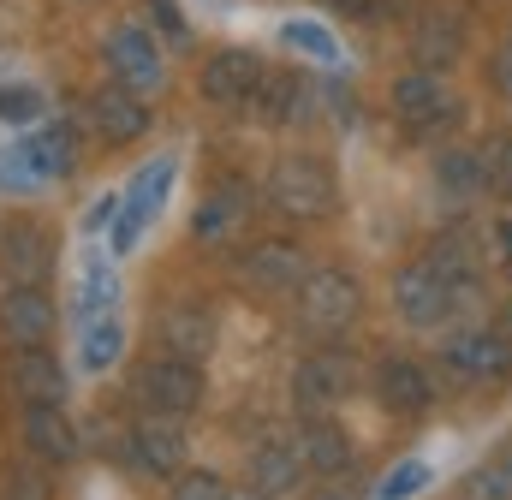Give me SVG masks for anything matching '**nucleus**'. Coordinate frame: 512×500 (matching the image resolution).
Returning a JSON list of instances; mask_svg holds the SVG:
<instances>
[{"mask_svg": "<svg viewBox=\"0 0 512 500\" xmlns=\"http://www.w3.org/2000/svg\"><path fill=\"white\" fill-rule=\"evenodd\" d=\"M340 203V185H334V167L310 149L298 155H274L268 173H262V209L292 221V227H310V221H328Z\"/></svg>", "mask_w": 512, "mask_h": 500, "instance_id": "nucleus-1", "label": "nucleus"}, {"mask_svg": "<svg viewBox=\"0 0 512 500\" xmlns=\"http://www.w3.org/2000/svg\"><path fill=\"white\" fill-rule=\"evenodd\" d=\"M364 316V286L346 268H310L292 292V322L310 340H340Z\"/></svg>", "mask_w": 512, "mask_h": 500, "instance_id": "nucleus-2", "label": "nucleus"}, {"mask_svg": "<svg viewBox=\"0 0 512 500\" xmlns=\"http://www.w3.org/2000/svg\"><path fill=\"white\" fill-rule=\"evenodd\" d=\"M393 310H399V322L417 328V334H447V328L465 316V298H459L429 262H405V268L393 274Z\"/></svg>", "mask_w": 512, "mask_h": 500, "instance_id": "nucleus-3", "label": "nucleus"}, {"mask_svg": "<svg viewBox=\"0 0 512 500\" xmlns=\"http://www.w3.org/2000/svg\"><path fill=\"white\" fill-rule=\"evenodd\" d=\"M459 96L447 90V72H423V66H411V72H399L393 78V120L405 137H435V131H453L459 125Z\"/></svg>", "mask_w": 512, "mask_h": 500, "instance_id": "nucleus-4", "label": "nucleus"}, {"mask_svg": "<svg viewBox=\"0 0 512 500\" xmlns=\"http://www.w3.org/2000/svg\"><path fill=\"white\" fill-rule=\"evenodd\" d=\"M441 370L453 375V381H465V387H495V381H507L512 375V340L501 328H447L441 334Z\"/></svg>", "mask_w": 512, "mask_h": 500, "instance_id": "nucleus-5", "label": "nucleus"}, {"mask_svg": "<svg viewBox=\"0 0 512 500\" xmlns=\"http://www.w3.org/2000/svg\"><path fill=\"white\" fill-rule=\"evenodd\" d=\"M131 393H137V405L143 411H161V417H197L203 411V364H185V358H149V364H137L131 375Z\"/></svg>", "mask_w": 512, "mask_h": 500, "instance_id": "nucleus-6", "label": "nucleus"}, {"mask_svg": "<svg viewBox=\"0 0 512 500\" xmlns=\"http://www.w3.org/2000/svg\"><path fill=\"white\" fill-rule=\"evenodd\" d=\"M78 167V143H72V125H54L18 149L0 155V191H42L54 179H66Z\"/></svg>", "mask_w": 512, "mask_h": 500, "instance_id": "nucleus-7", "label": "nucleus"}, {"mask_svg": "<svg viewBox=\"0 0 512 500\" xmlns=\"http://www.w3.org/2000/svg\"><path fill=\"white\" fill-rule=\"evenodd\" d=\"M245 114H251L256 125H274V131H280V125H304L316 114V84H310V72H304V66H262Z\"/></svg>", "mask_w": 512, "mask_h": 500, "instance_id": "nucleus-8", "label": "nucleus"}, {"mask_svg": "<svg viewBox=\"0 0 512 500\" xmlns=\"http://www.w3.org/2000/svg\"><path fill=\"white\" fill-rule=\"evenodd\" d=\"M120 447H126L131 471H143V477H179L185 471V417L143 411L120 435Z\"/></svg>", "mask_w": 512, "mask_h": 500, "instance_id": "nucleus-9", "label": "nucleus"}, {"mask_svg": "<svg viewBox=\"0 0 512 500\" xmlns=\"http://www.w3.org/2000/svg\"><path fill=\"white\" fill-rule=\"evenodd\" d=\"M352 352L346 346H322V352H310L298 370H292V405H298V417H328L346 393H352Z\"/></svg>", "mask_w": 512, "mask_h": 500, "instance_id": "nucleus-10", "label": "nucleus"}, {"mask_svg": "<svg viewBox=\"0 0 512 500\" xmlns=\"http://www.w3.org/2000/svg\"><path fill=\"white\" fill-rule=\"evenodd\" d=\"M54 262H60V245H54L48 227H36V221H6L0 227V280L6 286H48Z\"/></svg>", "mask_w": 512, "mask_h": 500, "instance_id": "nucleus-11", "label": "nucleus"}, {"mask_svg": "<svg viewBox=\"0 0 512 500\" xmlns=\"http://www.w3.org/2000/svg\"><path fill=\"white\" fill-rule=\"evenodd\" d=\"M465 48H471V24H465L453 6H435V12H423V18H411V36H405L411 66H423V72H453V66L465 60Z\"/></svg>", "mask_w": 512, "mask_h": 500, "instance_id": "nucleus-12", "label": "nucleus"}, {"mask_svg": "<svg viewBox=\"0 0 512 500\" xmlns=\"http://www.w3.org/2000/svg\"><path fill=\"white\" fill-rule=\"evenodd\" d=\"M54 328H60V304H54L48 286H6V292H0V340H6L12 352L48 346Z\"/></svg>", "mask_w": 512, "mask_h": 500, "instance_id": "nucleus-13", "label": "nucleus"}, {"mask_svg": "<svg viewBox=\"0 0 512 500\" xmlns=\"http://www.w3.org/2000/svg\"><path fill=\"white\" fill-rule=\"evenodd\" d=\"M155 346H161L167 358L203 364V358L215 352V310H209L203 298H173V304H161V316H155Z\"/></svg>", "mask_w": 512, "mask_h": 500, "instance_id": "nucleus-14", "label": "nucleus"}, {"mask_svg": "<svg viewBox=\"0 0 512 500\" xmlns=\"http://www.w3.org/2000/svg\"><path fill=\"white\" fill-rule=\"evenodd\" d=\"M370 387H376V405L387 417H429L435 411V375L417 358H382L370 370Z\"/></svg>", "mask_w": 512, "mask_h": 500, "instance_id": "nucleus-15", "label": "nucleus"}, {"mask_svg": "<svg viewBox=\"0 0 512 500\" xmlns=\"http://www.w3.org/2000/svg\"><path fill=\"white\" fill-rule=\"evenodd\" d=\"M310 274V256L298 239H256L239 256V280L251 292H298V280Z\"/></svg>", "mask_w": 512, "mask_h": 500, "instance_id": "nucleus-16", "label": "nucleus"}, {"mask_svg": "<svg viewBox=\"0 0 512 500\" xmlns=\"http://www.w3.org/2000/svg\"><path fill=\"white\" fill-rule=\"evenodd\" d=\"M84 114H90V131L102 137V143H137L149 125H155V114H149V102L137 96V90H126V84H102V90H90V102H84Z\"/></svg>", "mask_w": 512, "mask_h": 500, "instance_id": "nucleus-17", "label": "nucleus"}, {"mask_svg": "<svg viewBox=\"0 0 512 500\" xmlns=\"http://www.w3.org/2000/svg\"><path fill=\"white\" fill-rule=\"evenodd\" d=\"M108 66H114V84H126V90H161L167 84V66H161V48L149 42V30L143 24H120V30H108Z\"/></svg>", "mask_w": 512, "mask_h": 500, "instance_id": "nucleus-18", "label": "nucleus"}, {"mask_svg": "<svg viewBox=\"0 0 512 500\" xmlns=\"http://www.w3.org/2000/svg\"><path fill=\"white\" fill-rule=\"evenodd\" d=\"M18 435H24V447H30L36 465H72V459L84 453V435L72 429L66 405H24Z\"/></svg>", "mask_w": 512, "mask_h": 500, "instance_id": "nucleus-19", "label": "nucleus"}, {"mask_svg": "<svg viewBox=\"0 0 512 500\" xmlns=\"http://www.w3.org/2000/svg\"><path fill=\"white\" fill-rule=\"evenodd\" d=\"M423 262L465 298V310H477L483 304V256H477V239L465 233V227H453V233H441L435 245L423 250Z\"/></svg>", "mask_w": 512, "mask_h": 500, "instance_id": "nucleus-20", "label": "nucleus"}, {"mask_svg": "<svg viewBox=\"0 0 512 500\" xmlns=\"http://www.w3.org/2000/svg\"><path fill=\"white\" fill-rule=\"evenodd\" d=\"M256 78H262V60H256L251 48H221V54H209L197 90H203L209 108H245L251 90H256Z\"/></svg>", "mask_w": 512, "mask_h": 500, "instance_id": "nucleus-21", "label": "nucleus"}, {"mask_svg": "<svg viewBox=\"0 0 512 500\" xmlns=\"http://www.w3.org/2000/svg\"><path fill=\"white\" fill-rule=\"evenodd\" d=\"M173 173H179V155H161L149 173H137L126 191V215H120V233H114V250L126 256L131 245H137V233H143V221H155L161 215V203H167V191H173Z\"/></svg>", "mask_w": 512, "mask_h": 500, "instance_id": "nucleus-22", "label": "nucleus"}, {"mask_svg": "<svg viewBox=\"0 0 512 500\" xmlns=\"http://www.w3.org/2000/svg\"><path fill=\"white\" fill-rule=\"evenodd\" d=\"M298 453H304L310 477H328V483L358 471V447H352V435L334 417H304L298 423Z\"/></svg>", "mask_w": 512, "mask_h": 500, "instance_id": "nucleus-23", "label": "nucleus"}, {"mask_svg": "<svg viewBox=\"0 0 512 500\" xmlns=\"http://www.w3.org/2000/svg\"><path fill=\"white\" fill-rule=\"evenodd\" d=\"M6 381H12V393H18L24 405H60V399H66V364H60L48 346H24V352H12Z\"/></svg>", "mask_w": 512, "mask_h": 500, "instance_id": "nucleus-24", "label": "nucleus"}, {"mask_svg": "<svg viewBox=\"0 0 512 500\" xmlns=\"http://www.w3.org/2000/svg\"><path fill=\"white\" fill-rule=\"evenodd\" d=\"M304 477H310V465H304L298 441H262L251 453V495H262V500L298 495Z\"/></svg>", "mask_w": 512, "mask_h": 500, "instance_id": "nucleus-25", "label": "nucleus"}, {"mask_svg": "<svg viewBox=\"0 0 512 500\" xmlns=\"http://www.w3.org/2000/svg\"><path fill=\"white\" fill-rule=\"evenodd\" d=\"M251 185L245 179H221L203 203H197V215H191V233L197 239H209V245H221L227 233H239L245 221H251Z\"/></svg>", "mask_w": 512, "mask_h": 500, "instance_id": "nucleus-26", "label": "nucleus"}, {"mask_svg": "<svg viewBox=\"0 0 512 500\" xmlns=\"http://www.w3.org/2000/svg\"><path fill=\"white\" fill-rule=\"evenodd\" d=\"M435 179H441L447 191H489L483 149H447V155H435Z\"/></svg>", "mask_w": 512, "mask_h": 500, "instance_id": "nucleus-27", "label": "nucleus"}, {"mask_svg": "<svg viewBox=\"0 0 512 500\" xmlns=\"http://www.w3.org/2000/svg\"><path fill=\"white\" fill-rule=\"evenodd\" d=\"M453 500H512V453L489 459L483 471H471V477L459 483V495H453Z\"/></svg>", "mask_w": 512, "mask_h": 500, "instance_id": "nucleus-28", "label": "nucleus"}, {"mask_svg": "<svg viewBox=\"0 0 512 500\" xmlns=\"http://www.w3.org/2000/svg\"><path fill=\"white\" fill-rule=\"evenodd\" d=\"M286 48H298V54H310L316 66H328V72H340L346 60H340V42L322 30V24H286Z\"/></svg>", "mask_w": 512, "mask_h": 500, "instance_id": "nucleus-29", "label": "nucleus"}, {"mask_svg": "<svg viewBox=\"0 0 512 500\" xmlns=\"http://www.w3.org/2000/svg\"><path fill=\"white\" fill-rule=\"evenodd\" d=\"M42 114H48V96L36 84H6L0 90V120L6 125H36Z\"/></svg>", "mask_w": 512, "mask_h": 500, "instance_id": "nucleus-30", "label": "nucleus"}, {"mask_svg": "<svg viewBox=\"0 0 512 500\" xmlns=\"http://www.w3.org/2000/svg\"><path fill=\"white\" fill-rule=\"evenodd\" d=\"M114 298H120V274L108 262H90V274H84V316L90 322L96 316H114Z\"/></svg>", "mask_w": 512, "mask_h": 500, "instance_id": "nucleus-31", "label": "nucleus"}, {"mask_svg": "<svg viewBox=\"0 0 512 500\" xmlns=\"http://www.w3.org/2000/svg\"><path fill=\"white\" fill-rule=\"evenodd\" d=\"M48 495H54V483H48L42 465H6L0 471V500H48Z\"/></svg>", "mask_w": 512, "mask_h": 500, "instance_id": "nucleus-32", "label": "nucleus"}, {"mask_svg": "<svg viewBox=\"0 0 512 500\" xmlns=\"http://www.w3.org/2000/svg\"><path fill=\"white\" fill-rule=\"evenodd\" d=\"M120 346H126V328L108 316L102 328H90V334H84V370H108V364L120 358Z\"/></svg>", "mask_w": 512, "mask_h": 500, "instance_id": "nucleus-33", "label": "nucleus"}, {"mask_svg": "<svg viewBox=\"0 0 512 500\" xmlns=\"http://www.w3.org/2000/svg\"><path fill=\"white\" fill-rule=\"evenodd\" d=\"M167 500H233V489H227L215 471H179Z\"/></svg>", "mask_w": 512, "mask_h": 500, "instance_id": "nucleus-34", "label": "nucleus"}, {"mask_svg": "<svg viewBox=\"0 0 512 500\" xmlns=\"http://www.w3.org/2000/svg\"><path fill=\"white\" fill-rule=\"evenodd\" d=\"M417 489H429V465H423V459H405V465L382 483V495L376 500H411Z\"/></svg>", "mask_w": 512, "mask_h": 500, "instance_id": "nucleus-35", "label": "nucleus"}, {"mask_svg": "<svg viewBox=\"0 0 512 500\" xmlns=\"http://www.w3.org/2000/svg\"><path fill=\"white\" fill-rule=\"evenodd\" d=\"M483 72H489V90H495L501 102H512V30L495 42V54H489V66H483Z\"/></svg>", "mask_w": 512, "mask_h": 500, "instance_id": "nucleus-36", "label": "nucleus"}, {"mask_svg": "<svg viewBox=\"0 0 512 500\" xmlns=\"http://www.w3.org/2000/svg\"><path fill=\"white\" fill-rule=\"evenodd\" d=\"M149 12H155V30L167 36V42H185L191 30H185V12H179V0H149Z\"/></svg>", "mask_w": 512, "mask_h": 500, "instance_id": "nucleus-37", "label": "nucleus"}, {"mask_svg": "<svg viewBox=\"0 0 512 500\" xmlns=\"http://www.w3.org/2000/svg\"><path fill=\"white\" fill-rule=\"evenodd\" d=\"M340 18H358V24H382V12H387V0H328Z\"/></svg>", "mask_w": 512, "mask_h": 500, "instance_id": "nucleus-38", "label": "nucleus"}, {"mask_svg": "<svg viewBox=\"0 0 512 500\" xmlns=\"http://www.w3.org/2000/svg\"><path fill=\"white\" fill-rule=\"evenodd\" d=\"M495 256H501V274L512 280V221H495Z\"/></svg>", "mask_w": 512, "mask_h": 500, "instance_id": "nucleus-39", "label": "nucleus"}, {"mask_svg": "<svg viewBox=\"0 0 512 500\" xmlns=\"http://www.w3.org/2000/svg\"><path fill=\"white\" fill-rule=\"evenodd\" d=\"M501 197H512V161H507V173H501V185H495Z\"/></svg>", "mask_w": 512, "mask_h": 500, "instance_id": "nucleus-40", "label": "nucleus"}, {"mask_svg": "<svg viewBox=\"0 0 512 500\" xmlns=\"http://www.w3.org/2000/svg\"><path fill=\"white\" fill-rule=\"evenodd\" d=\"M310 500H352V495H340V489H322V495H310Z\"/></svg>", "mask_w": 512, "mask_h": 500, "instance_id": "nucleus-41", "label": "nucleus"}, {"mask_svg": "<svg viewBox=\"0 0 512 500\" xmlns=\"http://www.w3.org/2000/svg\"><path fill=\"white\" fill-rule=\"evenodd\" d=\"M501 334H507V340H512V304H507V328H501Z\"/></svg>", "mask_w": 512, "mask_h": 500, "instance_id": "nucleus-42", "label": "nucleus"}]
</instances>
